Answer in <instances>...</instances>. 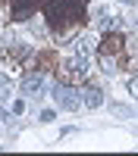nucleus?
Wrapping results in <instances>:
<instances>
[{"label":"nucleus","mask_w":138,"mask_h":156,"mask_svg":"<svg viewBox=\"0 0 138 156\" xmlns=\"http://www.w3.org/2000/svg\"><path fill=\"white\" fill-rule=\"evenodd\" d=\"M110 112L113 115H122V119H135V109L132 106H122V103H110Z\"/></svg>","instance_id":"7"},{"label":"nucleus","mask_w":138,"mask_h":156,"mask_svg":"<svg viewBox=\"0 0 138 156\" xmlns=\"http://www.w3.org/2000/svg\"><path fill=\"white\" fill-rule=\"evenodd\" d=\"M50 97H54V103L60 109H66V112H75L82 106V90H75L72 84H54Z\"/></svg>","instance_id":"1"},{"label":"nucleus","mask_w":138,"mask_h":156,"mask_svg":"<svg viewBox=\"0 0 138 156\" xmlns=\"http://www.w3.org/2000/svg\"><path fill=\"white\" fill-rule=\"evenodd\" d=\"M22 94L25 97H41L44 94V87H47V78H44V72H28L22 78Z\"/></svg>","instance_id":"2"},{"label":"nucleus","mask_w":138,"mask_h":156,"mask_svg":"<svg viewBox=\"0 0 138 156\" xmlns=\"http://www.w3.org/2000/svg\"><path fill=\"white\" fill-rule=\"evenodd\" d=\"M94 34H79V37H75V44H72V50H75V53H79V56H91V50H94Z\"/></svg>","instance_id":"5"},{"label":"nucleus","mask_w":138,"mask_h":156,"mask_svg":"<svg viewBox=\"0 0 138 156\" xmlns=\"http://www.w3.org/2000/svg\"><path fill=\"white\" fill-rule=\"evenodd\" d=\"M38 119H41V122H54L57 115H54V109H41V112H38Z\"/></svg>","instance_id":"9"},{"label":"nucleus","mask_w":138,"mask_h":156,"mask_svg":"<svg viewBox=\"0 0 138 156\" xmlns=\"http://www.w3.org/2000/svg\"><path fill=\"white\" fill-rule=\"evenodd\" d=\"M100 69H104L107 75H116V72H119V66H116V59H113V56H104V59H100Z\"/></svg>","instance_id":"8"},{"label":"nucleus","mask_w":138,"mask_h":156,"mask_svg":"<svg viewBox=\"0 0 138 156\" xmlns=\"http://www.w3.org/2000/svg\"><path fill=\"white\" fill-rule=\"evenodd\" d=\"M94 19H97V25H100V28H107V31L119 25V19H116V16H110V9H107V6H100V9L94 12Z\"/></svg>","instance_id":"6"},{"label":"nucleus","mask_w":138,"mask_h":156,"mask_svg":"<svg viewBox=\"0 0 138 156\" xmlns=\"http://www.w3.org/2000/svg\"><path fill=\"white\" fill-rule=\"evenodd\" d=\"M6 119H9V115H6V109H0V125H3Z\"/></svg>","instance_id":"13"},{"label":"nucleus","mask_w":138,"mask_h":156,"mask_svg":"<svg viewBox=\"0 0 138 156\" xmlns=\"http://www.w3.org/2000/svg\"><path fill=\"white\" fill-rule=\"evenodd\" d=\"M82 106H88V109L104 106V90H100V87H94V84L82 87Z\"/></svg>","instance_id":"4"},{"label":"nucleus","mask_w":138,"mask_h":156,"mask_svg":"<svg viewBox=\"0 0 138 156\" xmlns=\"http://www.w3.org/2000/svg\"><path fill=\"white\" fill-rule=\"evenodd\" d=\"M125 44H129V50L135 53V50H138V37H129V41H125Z\"/></svg>","instance_id":"11"},{"label":"nucleus","mask_w":138,"mask_h":156,"mask_svg":"<svg viewBox=\"0 0 138 156\" xmlns=\"http://www.w3.org/2000/svg\"><path fill=\"white\" fill-rule=\"evenodd\" d=\"M129 94L138 100V75H135V78H129Z\"/></svg>","instance_id":"10"},{"label":"nucleus","mask_w":138,"mask_h":156,"mask_svg":"<svg viewBox=\"0 0 138 156\" xmlns=\"http://www.w3.org/2000/svg\"><path fill=\"white\" fill-rule=\"evenodd\" d=\"M135 134H138V128H135Z\"/></svg>","instance_id":"14"},{"label":"nucleus","mask_w":138,"mask_h":156,"mask_svg":"<svg viewBox=\"0 0 138 156\" xmlns=\"http://www.w3.org/2000/svg\"><path fill=\"white\" fill-rule=\"evenodd\" d=\"M63 69H66V75H72V78H88V72H91V59L75 53L69 59H63Z\"/></svg>","instance_id":"3"},{"label":"nucleus","mask_w":138,"mask_h":156,"mask_svg":"<svg viewBox=\"0 0 138 156\" xmlns=\"http://www.w3.org/2000/svg\"><path fill=\"white\" fill-rule=\"evenodd\" d=\"M0 87H9V78L6 75H0Z\"/></svg>","instance_id":"12"},{"label":"nucleus","mask_w":138,"mask_h":156,"mask_svg":"<svg viewBox=\"0 0 138 156\" xmlns=\"http://www.w3.org/2000/svg\"><path fill=\"white\" fill-rule=\"evenodd\" d=\"M135 28H138V22H135Z\"/></svg>","instance_id":"15"}]
</instances>
